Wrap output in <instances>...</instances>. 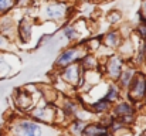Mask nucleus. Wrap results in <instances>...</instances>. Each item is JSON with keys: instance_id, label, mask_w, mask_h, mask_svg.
Segmentation results:
<instances>
[{"instance_id": "obj_18", "label": "nucleus", "mask_w": 146, "mask_h": 136, "mask_svg": "<svg viewBox=\"0 0 146 136\" xmlns=\"http://www.w3.org/2000/svg\"><path fill=\"white\" fill-rule=\"evenodd\" d=\"M64 34H65L68 38H74V37L77 36V33H75V29H72V27H67V29L64 30Z\"/></svg>"}, {"instance_id": "obj_16", "label": "nucleus", "mask_w": 146, "mask_h": 136, "mask_svg": "<svg viewBox=\"0 0 146 136\" xmlns=\"http://www.w3.org/2000/svg\"><path fill=\"white\" fill-rule=\"evenodd\" d=\"M13 6V0H0V11H6Z\"/></svg>"}, {"instance_id": "obj_5", "label": "nucleus", "mask_w": 146, "mask_h": 136, "mask_svg": "<svg viewBox=\"0 0 146 136\" xmlns=\"http://www.w3.org/2000/svg\"><path fill=\"white\" fill-rule=\"evenodd\" d=\"M38 129V125L30 121H21L19 123V132L23 135H36Z\"/></svg>"}, {"instance_id": "obj_12", "label": "nucleus", "mask_w": 146, "mask_h": 136, "mask_svg": "<svg viewBox=\"0 0 146 136\" xmlns=\"http://www.w3.org/2000/svg\"><path fill=\"white\" fill-rule=\"evenodd\" d=\"M119 77H121V84H122L123 87H126V85H129V84H131V81H132L133 71H132V70H125L123 72H121V74H119Z\"/></svg>"}, {"instance_id": "obj_15", "label": "nucleus", "mask_w": 146, "mask_h": 136, "mask_svg": "<svg viewBox=\"0 0 146 136\" xmlns=\"http://www.w3.org/2000/svg\"><path fill=\"white\" fill-rule=\"evenodd\" d=\"M115 98H118V90L112 85V87H109V91H108L105 99H108V101H113Z\"/></svg>"}, {"instance_id": "obj_8", "label": "nucleus", "mask_w": 146, "mask_h": 136, "mask_svg": "<svg viewBox=\"0 0 146 136\" xmlns=\"http://www.w3.org/2000/svg\"><path fill=\"white\" fill-rule=\"evenodd\" d=\"M82 133L84 135H106L108 131L105 128L99 126V125H91V126H87V128L84 126Z\"/></svg>"}, {"instance_id": "obj_1", "label": "nucleus", "mask_w": 146, "mask_h": 136, "mask_svg": "<svg viewBox=\"0 0 146 136\" xmlns=\"http://www.w3.org/2000/svg\"><path fill=\"white\" fill-rule=\"evenodd\" d=\"M145 94H146V78L142 74H138L131 81V98L138 101V99H142L145 96Z\"/></svg>"}, {"instance_id": "obj_13", "label": "nucleus", "mask_w": 146, "mask_h": 136, "mask_svg": "<svg viewBox=\"0 0 146 136\" xmlns=\"http://www.w3.org/2000/svg\"><path fill=\"white\" fill-rule=\"evenodd\" d=\"M109 105H111V101L102 99V101H99V102H97V103L94 105V109H95L97 112H104V111H106V109L109 108Z\"/></svg>"}, {"instance_id": "obj_3", "label": "nucleus", "mask_w": 146, "mask_h": 136, "mask_svg": "<svg viewBox=\"0 0 146 136\" xmlns=\"http://www.w3.org/2000/svg\"><path fill=\"white\" fill-rule=\"evenodd\" d=\"M62 77H64V80L67 82L75 85L78 82V80H80V68L77 65H70L68 64L67 68H65V71L62 72Z\"/></svg>"}, {"instance_id": "obj_7", "label": "nucleus", "mask_w": 146, "mask_h": 136, "mask_svg": "<svg viewBox=\"0 0 146 136\" xmlns=\"http://www.w3.org/2000/svg\"><path fill=\"white\" fill-rule=\"evenodd\" d=\"M19 33H20V37H21L23 41H27V40H29V36H30V33H31V24L29 23L27 19H24V20L20 23Z\"/></svg>"}, {"instance_id": "obj_4", "label": "nucleus", "mask_w": 146, "mask_h": 136, "mask_svg": "<svg viewBox=\"0 0 146 136\" xmlns=\"http://www.w3.org/2000/svg\"><path fill=\"white\" fill-rule=\"evenodd\" d=\"M115 113L118 118L123 119V121H131L132 119V113H133V109L129 103H119L116 108H115Z\"/></svg>"}, {"instance_id": "obj_21", "label": "nucleus", "mask_w": 146, "mask_h": 136, "mask_svg": "<svg viewBox=\"0 0 146 136\" xmlns=\"http://www.w3.org/2000/svg\"><path fill=\"white\" fill-rule=\"evenodd\" d=\"M139 33H141L142 37L146 38V26H141V27H139Z\"/></svg>"}, {"instance_id": "obj_20", "label": "nucleus", "mask_w": 146, "mask_h": 136, "mask_svg": "<svg viewBox=\"0 0 146 136\" xmlns=\"http://www.w3.org/2000/svg\"><path fill=\"white\" fill-rule=\"evenodd\" d=\"M72 126H74V132H75V133H80V132H82V129H84V123L80 122V121H77Z\"/></svg>"}, {"instance_id": "obj_2", "label": "nucleus", "mask_w": 146, "mask_h": 136, "mask_svg": "<svg viewBox=\"0 0 146 136\" xmlns=\"http://www.w3.org/2000/svg\"><path fill=\"white\" fill-rule=\"evenodd\" d=\"M78 58H80V51H78V48H70V50L64 51V52L60 55L57 64H58L60 67H67L68 64H72V62L77 61Z\"/></svg>"}, {"instance_id": "obj_23", "label": "nucleus", "mask_w": 146, "mask_h": 136, "mask_svg": "<svg viewBox=\"0 0 146 136\" xmlns=\"http://www.w3.org/2000/svg\"><path fill=\"white\" fill-rule=\"evenodd\" d=\"M3 43H4V40H3V37H0V45L3 44Z\"/></svg>"}, {"instance_id": "obj_6", "label": "nucleus", "mask_w": 146, "mask_h": 136, "mask_svg": "<svg viewBox=\"0 0 146 136\" xmlns=\"http://www.w3.org/2000/svg\"><path fill=\"white\" fill-rule=\"evenodd\" d=\"M121 67H122V62L118 57H112L109 61H108V72L111 77H119L121 74Z\"/></svg>"}, {"instance_id": "obj_24", "label": "nucleus", "mask_w": 146, "mask_h": 136, "mask_svg": "<svg viewBox=\"0 0 146 136\" xmlns=\"http://www.w3.org/2000/svg\"><path fill=\"white\" fill-rule=\"evenodd\" d=\"M145 54H146V44H145Z\"/></svg>"}, {"instance_id": "obj_9", "label": "nucleus", "mask_w": 146, "mask_h": 136, "mask_svg": "<svg viewBox=\"0 0 146 136\" xmlns=\"http://www.w3.org/2000/svg\"><path fill=\"white\" fill-rule=\"evenodd\" d=\"M34 116H37V118H40L41 121H44V122H48L50 119L54 116V111L51 109V108H43V109H40V111H36L34 112Z\"/></svg>"}, {"instance_id": "obj_11", "label": "nucleus", "mask_w": 146, "mask_h": 136, "mask_svg": "<svg viewBox=\"0 0 146 136\" xmlns=\"http://www.w3.org/2000/svg\"><path fill=\"white\" fill-rule=\"evenodd\" d=\"M47 11H48L50 17H55V19H58V17H61V16H62V13H64V6H61V4L50 6Z\"/></svg>"}, {"instance_id": "obj_14", "label": "nucleus", "mask_w": 146, "mask_h": 136, "mask_svg": "<svg viewBox=\"0 0 146 136\" xmlns=\"http://www.w3.org/2000/svg\"><path fill=\"white\" fill-rule=\"evenodd\" d=\"M118 34L116 33H109V34H106V37H105V44L109 45V47H113V45L118 44Z\"/></svg>"}, {"instance_id": "obj_22", "label": "nucleus", "mask_w": 146, "mask_h": 136, "mask_svg": "<svg viewBox=\"0 0 146 136\" xmlns=\"http://www.w3.org/2000/svg\"><path fill=\"white\" fill-rule=\"evenodd\" d=\"M142 16H143V19L146 20V1L143 3V7H142Z\"/></svg>"}, {"instance_id": "obj_10", "label": "nucleus", "mask_w": 146, "mask_h": 136, "mask_svg": "<svg viewBox=\"0 0 146 136\" xmlns=\"http://www.w3.org/2000/svg\"><path fill=\"white\" fill-rule=\"evenodd\" d=\"M30 102H31L30 95H29L27 92L20 91V92H19V95H17V105H20L21 108H27V106L30 105Z\"/></svg>"}, {"instance_id": "obj_19", "label": "nucleus", "mask_w": 146, "mask_h": 136, "mask_svg": "<svg viewBox=\"0 0 146 136\" xmlns=\"http://www.w3.org/2000/svg\"><path fill=\"white\" fill-rule=\"evenodd\" d=\"M75 112V105L72 103V102H67L65 103V113L67 115H71V113H74Z\"/></svg>"}, {"instance_id": "obj_17", "label": "nucleus", "mask_w": 146, "mask_h": 136, "mask_svg": "<svg viewBox=\"0 0 146 136\" xmlns=\"http://www.w3.org/2000/svg\"><path fill=\"white\" fill-rule=\"evenodd\" d=\"M84 64H85V67L87 68H92V67H95V60L92 58V57H84Z\"/></svg>"}]
</instances>
